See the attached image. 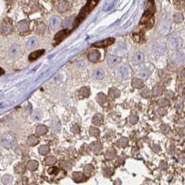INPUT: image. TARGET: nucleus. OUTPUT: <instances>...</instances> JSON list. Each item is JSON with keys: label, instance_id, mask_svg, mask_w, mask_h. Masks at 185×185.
I'll return each instance as SVG.
<instances>
[{"label": "nucleus", "instance_id": "13", "mask_svg": "<svg viewBox=\"0 0 185 185\" xmlns=\"http://www.w3.org/2000/svg\"><path fill=\"white\" fill-rule=\"evenodd\" d=\"M68 31L66 30V29H65V30H63L57 33V34L56 35V36L54 37V40L57 41L58 42H59L61 40H64L67 35H68Z\"/></svg>", "mask_w": 185, "mask_h": 185}, {"label": "nucleus", "instance_id": "11", "mask_svg": "<svg viewBox=\"0 0 185 185\" xmlns=\"http://www.w3.org/2000/svg\"><path fill=\"white\" fill-rule=\"evenodd\" d=\"M2 33L5 35H9L13 31V27L11 24L9 22H4L1 27Z\"/></svg>", "mask_w": 185, "mask_h": 185}, {"label": "nucleus", "instance_id": "35", "mask_svg": "<svg viewBox=\"0 0 185 185\" xmlns=\"http://www.w3.org/2000/svg\"><path fill=\"white\" fill-rule=\"evenodd\" d=\"M116 155V152L115 151L113 150V149H111V150H109L107 153V158L109 159H112L115 157Z\"/></svg>", "mask_w": 185, "mask_h": 185}, {"label": "nucleus", "instance_id": "7", "mask_svg": "<svg viewBox=\"0 0 185 185\" xmlns=\"http://www.w3.org/2000/svg\"><path fill=\"white\" fill-rule=\"evenodd\" d=\"M144 60V55L142 52H138L132 57V62L134 65H139Z\"/></svg>", "mask_w": 185, "mask_h": 185}, {"label": "nucleus", "instance_id": "33", "mask_svg": "<svg viewBox=\"0 0 185 185\" xmlns=\"http://www.w3.org/2000/svg\"><path fill=\"white\" fill-rule=\"evenodd\" d=\"M173 18H174V20L176 22H181L183 20V15L181 13H177V14L174 15Z\"/></svg>", "mask_w": 185, "mask_h": 185}, {"label": "nucleus", "instance_id": "22", "mask_svg": "<svg viewBox=\"0 0 185 185\" xmlns=\"http://www.w3.org/2000/svg\"><path fill=\"white\" fill-rule=\"evenodd\" d=\"M38 166V164L36 161L31 160L29 161L27 164V168H28L30 171H35L36 170Z\"/></svg>", "mask_w": 185, "mask_h": 185}, {"label": "nucleus", "instance_id": "24", "mask_svg": "<svg viewBox=\"0 0 185 185\" xmlns=\"http://www.w3.org/2000/svg\"><path fill=\"white\" fill-rule=\"evenodd\" d=\"M13 178L12 176H11L10 175H5L3 176L2 178V182L4 184H9L12 182Z\"/></svg>", "mask_w": 185, "mask_h": 185}, {"label": "nucleus", "instance_id": "20", "mask_svg": "<svg viewBox=\"0 0 185 185\" xmlns=\"http://www.w3.org/2000/svg\"><path fill=\"white\" fill-rule=\"evenodd\" d=\"M72 178H73V180L75 181V182H79L84 180V176L82 173L75 172V173H74L73 175H72Z\"/></svg>", "mask_w": 185, "mask_h": 185}, {"label": "nucleus", "instance_id": "32", "mask_svg": "<svg viewBox=\"0 0 185 185\" xmlns=\"http://www.w3.org/2000/svg\"><path fill=\"white\" fill-rule=\"evenodd\" d=\"M109 95L111 96L112 98H116L118 97L120 95V92L118 90L115 89H111L109 91Z\"/></svg>", "mask_w": 185, "mask_h": 185}, {"label": "nucleus", "instance_id": "12", "mask_svg": "<svg viewBox=\"0 0 185 185\" xmlns=\"http://www.w3.org/2000/svg\"><path fill=\"white\" fill-rule=\"evenodd\" d=\"M45 53V50L41 49V50L36 51V52H33V53L29 56V60L30 61H33L38 59L39 57H40L42 55Z\"/></svg>", "mask_w": 185, "mask_h": 185}, {"label": "nucleus", "instance_id": "30", "mask_svg": "<svg viewBox=\"0 0 185 185\" xmlns=\"http://www.w3.org/2000/svg\"><path fill=\"white\" fill-rule=\"evenodd\" d=\"M92 150H93L94 152L95 153H99L101 151V146L99 143H95L92 144Z\"/></svg>", "mask_w": 185, "mask_h": 185}, {"label": "nucleus", "instance_id": "28", "mask_svg": "<svg viewBox=\"0 0 185 185\" xmlns=\"http://www.w3.org/2000/svg\"><path fill=\"white\" fill-rule=\"evenodd\" d=\"M79 93L81 95H82L83 96H85V97H87V96H88V95H89V89L87 87H82V89L80 90L79 91Z\"/></svg>", "mask_w": 185, "mask_h": 185}, {"label": "nucleus", "instance_id": "15", "mask_svg": "<svg viewBox=\"0 0 185 185\" xmlns=\"http://www.w3.org/2000/svg\"><path fill=\"white\" fill-rule=\"evenodd\" d=\"M175 60H176V63L181 65H184L185 63V55L181 52L178 53L175 58Z\"/></svg>", "mask_w": 185, "mask_h": 185}, {"label": "nucleus", "instance_id": "42", "mask_svg": "<svg viewBox=\"0 0 185 185\" xmlns=\"http://www.w3.org/2000/svg\"><path fill=\"white\" fill-rule=\"evenodd\" d=\"M4 73V70H2V69L0 67V76L2 75Z\"/></svg>", "mask_w": 185, "mask_h": 185}, {"label": "nucleus", "instance_id": "2", "mask_svg": "<svg viewBox=\"0 0 185 185\" xmlns=\"http://www.w3.org/2000/svg\"><path fill=\"white\" fill-rule=\"evenodd\" d=\"M1 145L6 148H11L14 147L17 143L16 138L12 133H7L4 134L1 137Z\"/></svg>", "mask_w": 185, "mask_h": 185}, {"label": "nucleus", "instance_id": "37", "mask_svg": "<svg viewBox=\"0 0 185 185\" xmlns=\"http://www.w3.org/2000/svg\"><path fill=\"white\" fill-rule=\"evenodd\" d=\"M92 167L90 165H86V166L84 167V173L86 175H89L90 173L92 172Z\"/></svg>", "mask_w": 185, "mask_h": 185}, {"label": "nucleus", "instance_id": "9", "mask_svg": "<svg viewBox=\"0 0 185 185\" xmlns=\"http://www.w3.org/2000/svg\"><path fill=\"white\" fill-rule=\"evenodd\" d=\"M38 40L36 38H31L27 41V48L28 49H33L36 48L38 46Z\"/></svg>", "mask_w": 185, "mask_h": 185}, {"label": "nucleus", "instance_id": "25", "mask_svg": "<svg viewBox=\"0 0 185 185\" xmlns=\"http://www.w3.org/2000/svg\"><path fill=\"white\" fill-rule=\"evenodd\" d=\"M49 151H50V148H49L48 146H41L39 148V153H40L41 155L48 154Z\"/></svg>", "mask_w": 185, "mask_h": 185}, {"label": "nucleus", "instance_id": "8", "mask_svg": "<svg viewBox=\"0 0 185 185\" xmlns=\"http://www.w3.org/2000/svg\"><path fill=\"white\" fill-rule=\"evenodd\" d=\"M100 58V54L98 51H92L88 55V58L90 62H96Z\"/></svg>", "mask_w": 185, "mask_h": 185}, {"label": "nucleus", "instance_id": "5", "mask_svg": "<svg viewBox=\"0 0 185 185\" xmlns=\"http://www.w3.org/2000/svg\"><path fill=\"white\" fill-rule=\"evenodd\" d=\"M61 19L58 16H53L50 19V27L52 30H56L60 27Z\"/></svg>", "mask_w": 185, "mask_h": 185}, {"label": "nucleus", "instance_id": "6", "mask_svg": "<svg viewBox=\"0 0 185 185\" xmlns=\"http://www.w3.org/2000/svg\"><path fill=\"white\" fill-rule=\"evenodd\" d=\"M114 41H115L114 38H108L106 39L105 40L95 42V44H93V46L95 47H99V48H101V47H106L109 46V45H111V44H113Z\"/></svg>", "mask_w": 185, "mask_h": 185}, {"label": "nucleus", "instance_id": "14", "mask_svg": "<svg viewBox=\"0 0 185 185\" xmlns=\"http://www.w3.org/2000/svg\"><path fill=\"white\" fill-rule=\"evenodd\" d=\"M92 76H93V78L96 80H101L105 76V72L101 69H97V70L94 71Z\"/></svg>", "mask_w": 185, "mask_h": 185}, {"label": "nucleus", "instance_id": "34", "mask_svg": "<svg viewBox=\"0 0 185 185\" xmlns=\"http://www.w3.org/2000/svg\"><path fill=\"white\" fill-rule=\"evenodd\" d=\"M90 134L92 136L97 137L98 135H99V131H98V128H92L91 127L90 128Z\"/></svg>", "mask_w": 185, "mask_h": 185}, {"label": "nucleus", "instance_id": "3", "mask_svg": "<svg viewBox=\"0 0 185 185\" xmlns=\"http://www.w3.org/2000/svg\"><path fill=\"white\" fill-rule=\"evenodd\" d=\"M21 48L18 44H13L9 49V56L12 58L18 56L21 54Z\"/></svg>", "mask_w": 185, "mask_h": 185}, {"label": "nucleus", "instance_id": "16", "mask_svg": "<svg viewBox=\"0 0 185 185\" xmlns=\"http://www.w3.org/2000/svg\"><path fill=\"white\" fill-rule=\"evenodd\" d=\"M17 29L20 33H25L28 30V24L26 21L20 22L17 24Z\"/></svg>", "mask_w": 185, "mask_h": 185}, {"label": "nucleus", "instance_id": "1", "mask_svg": "<svg viewBox=\"0 0 185 185\" xmlns=\"http://www.w3.org/2000/svg\"><path fill=\"white\" fill-rule=\"evenodd\" d=\"M98 1H99V0H88L87 4H86V5L82 9V11H81L77 19V21L75 22L76 26L77 25H78L85 18V17H86V15H87L88 14H89L90 12H91L92 10L95 7V6L98 4Z\"/></svg>", "mask_w": 185, "mask_h": 185}, {"label": "nucleus", "instance_id": "18", "mask_svg": "<svg viewBox=\"0 0 185 185\" xmlns=\"http://www.w3.org/2000/svg\"><path fill=\"white\" fill-rule=\"evenodd\" d=\"M38 142V138L36 136H34V135H31V136L29 137L27 141V144L29 146H35Z\"/></svg>", "mask_w": 185, "mask_h": 185}, {"label": "nucleus", "instance_id": "39", "mask_svg": "<svg viewBox=\"0 0 185 185\" xmlns=\"http://www.w3.org/2000/svg\"><path fill=\"white\" fill-rule=\"evenodd\" d=\"M127 142H128V141H127V139H126V138H122L121 140H120L119 143H120V145L121 146L125 147V146H127Z\"/></svg>", "mask_w": 185, "mask_h": 185}, {"label": "nucleus", "instance_id": "29", "mask_svg": "<svg viewBox=\"0 0 185 185\" xmlns=\"http://www.w3.org/2000/svg\"><path fill=\"white\" fill-rule=\"evenodd\" d=\"M33 117L35 120H40L42 118V114L38 110H36L33 113Z\"/></svg>", "mask_w": 185, "mask_h": 185}, {"label": "nucleus", "instance_id": "27", "mask_svg": "<svg viewBox=\"0 0 185 185\" xmlns=\"http://www.w3.org/2000/svg\"><path fill=\"white\" fill-rule=\"evenodd\" d=\"M97 100H98V101L99 102V103L103 104L106 102L107 98H106V96L105 95V94H102V93H100V94H98Z\"/></svg>", "mask_w": 185, "mask_h": 185}, {"label": "nucleus", "instance_id": "4", "mask_svg": "<svg viewBox=\"0 0 185 185\" xmlns=\"http://www.w3.org/2000/svg\"><path fill=\"white\" fill-rule=\"evenodd\" d=\"M131 71L128 66H123L119 70V75L122 79H127L130 76Z\"/></svg>", "mask_w": 185, "mask_h": 185}, {"label": "nucleus", "instance_id": "19", "mask_svg": "<svg viewBox=\"0 0 185 185\" xmlns=\"http://www.w3.org/2000/svg\"><path fill=\"white\" fill-rule=\"evenodd\" d=\"M69 8H70V6H69L68 1H63L59 6L58 11L59 12H61V13H64V12L68 11Z\"/></svg>", "mask_w": 185, "mask_h": 185}, {"label": "nucleus", "instance_id": "17", "mask_svg": "<svg viewBox=\"0 0 185 185\" xmlns=\"http://www.w3.org/2000/svg\"><path fill=\"white\" fill-rule=\"evenodd\" d=\"M92 123L96 125H100L103 122V119H102V116L100 114L95 115L92 118Z\"/></svg>", "mask_w": 185, "mask_h": 185}, {"label": "nucleus", "instance_id": "38", "mask_svg": "<svg viewBox=\"0 0 185 185\" xmlns=\"http://www.w3.org/2000/svg\"><path fill=\"white\" fill-rule=\"evenodd\" d=\"M58 171H59L58 169L56 168V167H52V168H50L48 170L49 174H56L57 173H58Z\"/></svg>", "mask_w": 185, "mask_h": 185}, {"label": "nucleus", "instance_id": "40", "mask_svg": "<svg viewBox=\"0 0 185 185\" xmlns=\"http://www.w3.org/2000/svg\"><path fill=\"white\" fill-rule=\"evenodd\" d=\"M137 121H138V117H137V116L133 115L130 117V121L132 123H135L136 122H137Z\"/></svg>", "mask_w": 185, "mask_h": 185}, {"label": "nucleus", "instance_id": "41", "mask_svg": "<svg viewBox=\"0 0 185 185\" xmlns=\"http://www.w3.org/2000/svg\"><path fill=\"white\" fill-rule=\"evenodd\" d=\"M154 92H155V95H159V94L161 93V90L160 88L157 87V88H155V89Z\"/></svg>", "mask_w": 185, "mask_h": 185}, {"label": "nucleus", "instance_id": "10", "mask_svg": "<svg viewBox=\"0 0 185 185\" xmlns=\"http://www.w3.org/2000/svg\"><path fill=\"white\" fill-rule=\"evenodd\" d=\"M121 61V58H120V57L111 56L108 58L107 62H108V65H109L110 67H113V66L116 65L117 64H119Z\"/></svg>", "mask_w": 185, "mask_h": 185}, {"label": "nucleus", "instance_id": "36", "mask_svg": "<svg viewBox=\"0 0 185 185\" xmlns=\"http://www.w3.org/2000/svg\"><path fill=\"white\" fill-rule=\"evenodd\" d=\"M125 50V47L124 44H119L118 45L117 49H116V53L118 54H121V53H123Z\"/></svg>", "mask_w": 185, "mask_h": 185}, {"label": "nucleus", "instance_id": "31", "mask_svg": "<svg viewBox=\"0 0 185 185\" xmlns=\"http://www.w3.org/2000/svg\"><path fill=\"white\" fill-rule=\"evenodd\" d=\"M56 159L55 157H49L45 159V163H46V164H48V165H51V164H54V163L56 162Z\"/></svg>", "mask_w": 185, "mask_h": 185}, {"label": "nucleus", "instance_id": "21", "mask_svg": "<svg viewBox=\"0 0 185 185\" xmlns=\"http://www.w3.org/2000/svg\"><path fill=\"white\" fill-rule=\"evenodd\" d=\"M47 128L43 125H39L38 126L36 127V133L38 135H43L47 133Z\"/></svg>", "mask_w": 185, "mask_h": 185}, {"label": "nucleus", "instance_id": "23", "mask_svg": "<svg viewBox=\"0 0 185 185\" xmlns=\"http://www.w3.org/2000/svg\"><path fill=\"white\" fill-rule=\"evenodd\" d=\"M150 74V71H149L148 70H143L139 73L138 76L142 79H146L149 76Z\"/></svg>", "mask_w": 185, "mask_h": 185}, {"label": "nucleus", "instance_id": "26", "mask_svg": "<svg viewBox=\"0 0 185 185\" xmlns=\"http://www.w3.org/2000/svg\"><path fill=\"white\" fill-rule=\"evenodd\" d=\"M132 84L133 87H137V88H140L143 86V82L141 81V80L137 79V78H134V79H133Z\"/></svg>", "mask_w": 185, "mask_h": 185}]
</instances>
